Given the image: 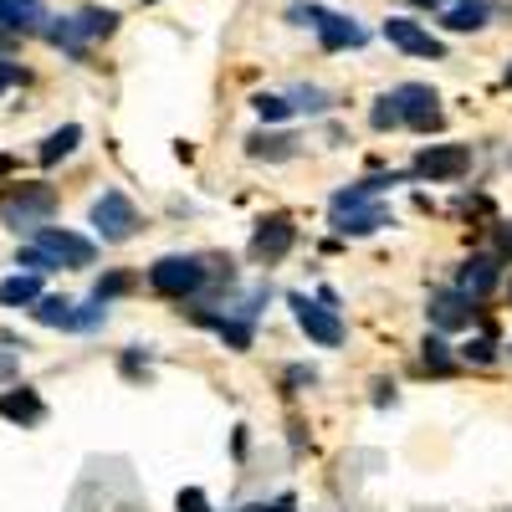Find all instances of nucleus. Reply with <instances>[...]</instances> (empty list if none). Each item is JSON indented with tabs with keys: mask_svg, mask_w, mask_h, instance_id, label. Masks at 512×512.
I'll return each instance as SVG.
<instances>
[{
	"mask_svg": "<svg viewBox=\"0 0 512 512\" xmlns=\"http://www.w3.org/2000/svg\"><path fill=\"white\" fill-rule=\"evenodd\" d=\"M205 282H210V267L200 262V256H159V262L149 267V287L159 297H175V303L195 297Z\"/></svg>",
	"mask_w": 512,
	"mask_h": 512,
	"instance_id": "f257e3e1",
	"label": "nucleus"
},
{
	"mask_svg": "<svg viewBox=\"0 0 512 512\" xmlns=\"http://www.w3.org/2000/svg\"><path fill=\"white\" fill-rule=\"evenodd\" d=\"M57 210V195L47 185H16L6 200H0V221L11 231H41Z\"/></svg>",
	"mask_w": 512,
	"mask_h": 512,
	"instance_id": "f03ea898",
	"label": "nucleus"
},
{
	"mask_svg": "<svg viewBox=\"0 0 512 512\" xmlns=\"http://www.w3.org/2000/svg\"><path fill=\"white\" fill-rule=\"evenodd\" d=\"M292 21L297 26H313L318 31V41H323V52H344V47H364V26L359 21H349V16H338V11H323V6H292Z\"/></svg>",
	"mask_w": 512,
	"mask_h": 512,
	"instance_id": "7ed1b4c3",
	"label": "nucleus"
},
{
	"mask_svg": "<svg viewBox=\"0 0 512 512\" xmlns=\"http://www.w3.org/2000/svg\"><path fill=\"white\" fill-rule=\"evenodd\" d=\"M113 26H118V11H98V6H88L82 16H67V21L47 26V36L57 41V47H67L72 57H88V41L108 36Z\"/></svg>",
	"mask_w": 512,
	"mask_h": 512,
	"instance_id": "20e7f679",
	"label": "nucleus"
},
{
	"mask_svg": "<svg viewBox=\"0 0 512 512\" xmlns=\"http://www.w3.org/2000/svg\"><path fill=\"white\" fill-rule=\"evenodd\" d=\"M287 308H292L297 328H303L318 349H338V344H344V318H338L328 303H313V297L292 292V297H287Z\"/></svg>",
	"mask_w": 512,
	"mask_h": 512,
	"instance_id": "39448f33",
	"label": "nucleus"
},
{
	"mask_svg": "<svg viewBox=\"0 0 512 512\" xmlns=\"http://www.w3.org/2000/svg\"><path fill=\"white\" fill-rule=\"evenodd\" d=\"M410 169L420 180H431V185H451V180H461L466 169H472V144H425Z\"/></svg>",
	"mask_w": 512,
	"mask_h": 512,
	"instance_id": "423d86ee",
	"label": "nucleus"
},
{
	"mask_svg": "<svg viewBox=\"0 0 512 512\" xmlns=\"http://www.w3.org/2000/svg\"><path fill=\"white\" fill-rule=\"evenodd\" d=\"M390 103H395V113H400V123L405 128H415V134H431V128H441V98L425 88V82H400V88L390 93Z\"/></svg>",
	"mask_w": 512,
	"mask_h": 512,
	"instance_id": "0eeeda50",
	"label": "nucleus"
},
{
	"mask_svg": "<svg viewBox=\"0 0 512 512\" xmlns=\"http://www.w3.org/2000/svg\"><path fill=\"white\" fill-rule=\"evenodd\" d=\"M93 231H98L108 246L128 241V236L139 231V210H134V200H128L123 190H103V200L93 205Z\"/></svg>",
	"mask_w": 512,
	"mask_h": 512,
	"instance_id": "6e6552de",
	"label": "nucleus"
},
{
	"mask_svg": "<svg viewBox=\"0 0 512 512\" xmlns=\"http://www.w3.org/2000/svg\"><path fill=\"white\" fill-rule=\"evenodd\" d=\"M384 41H390V47H400V52H410V57H431V62L446 57V41L431 36L420 21H410V16H390V21H384Z\"/></svg>",
	"mask_w": 512,
	"mask_h": 512,
	"instance_id": "1a4fd4ad",
	"label": "nucleus"
},
{
	"mask_svg": "<svg viewBox=\"0 0 512 512\" xmlns=\"http://www.w3.org/2000/svg\"><path fill=\"white\" fill-rule=\"evenodd\" d=\"M36 246L52 251L57 267H93V256H98V246H93L88 236L62 231V226H41V231H36Z\"/></svg>",
	"mask_w": 512,
	"mask_h": 512,
	"instance_id": "9d476101",
	"label": "nucleus"
},
{
	"mask_svg": "<svg viewBox=\"0 0 512 512\" xmlns=\"http://www.w3.org/2000/svg\"><path fill=\"white\" fill-rule=\"evenodd\" d=\"M292 241H297L292 216H262V221H256V231H251V256L272 267V262H282V256L292 251Z\"/></svg>",
	"mask_w": 512,
	"mask_h": 512,
	"instance_id": "9b49d317",
	"label": "nucleus"
},
{
	"mask_svg": "<svg viewBox=\"0 0 512 512\" xmlns=\"http://www.w3.org/2000/svg\"><path fill=\"white\" fill-rule=\"evenodd\" d=\"M47 6L41 0H0V31H21V36H47Z\"/></svg>",
	"mask_w": 512,
	"mask_h": 512,
	"instance_id": "f8f14e48",
	"label": "nucleus"
},
{
	"mask_svg": "<svg viewBox=\"0 0 512 512\" xmlns=\"http://www.w3.org/2000/svg\"><path fill=\"white\" fill-rule=\"evenodd\" d=\"M333 226H338V236H374L379 226H395V221L384 205L364 200V205H349V210H333Z\"/></svg>",
	"mask_w": 512,
	"mask_h": 512,
	"instance_id": "ddd939ff",
	"label": "nucleus"
},
{
	"mask_svg": "<svg viewBox=\"0 0 512 512\" xmlns=\"http://www.w3.org/2000/svg\"><path fill=\"white\" fill-rule=\"evenodd\" d=\"M502 282V256H472V262H461V282H456V292H466V297H487L492 287Z\"/></svg>",
	"mask_w": 512,
	"mask_h": 512,
	"instance_id": "4468645a",
	"label": "nucleus"
},
{
	"mask_svg": "<svg viewBox=\"0 0 512 512\" xmlns=\"http://www.w3.org/2000/svg\"><path fill=\"white\" fill-rule=\"evenodd\" d=\"M425 313H431V323L436 328H472V297H466V292H431V308H425Z\"/></svg>",
	"mask_w": 512,
	"mask_h": 512,
	"instance_id": "2eb2a0df",
	"label": "nucleus"
},
{
	"mask_svg": "<svg viewBox=\"0 0 512 512\" xmlns=\"http://www.w3.org/2000/svg\"><path fill=\"white\" fill-rule=\"evenodd\" d=\"M492 0H446L441 6V26L446 31H482L492 21Z\"/></svg>",
	"mask_w": 512,
	"mask_h": 512,
	"instance_id": "dca6fc26",
	"label": "nucleus"
},
{
	"mask_svg": "<svg viewBox=\"0 0 512 512\" xmlns=\"http://www.w3.org/2000/svg\"><path fill=\"white\" fill-rule=\"evenodd\" d=\"M0 415L16 420V425H36L41 415H47V405H41L36 390H26V384H21V390H6V395H0Z\"/></svg>",
	"mask_w": 512,
	"mask_h": 512,
	"instance_id": "f3484780",
	"label": "nucleus"
},
{
	"mask_svg": "<svg viewBox=\"0 0 512 512\" xmlns=\"http://www.w3.org/2000/svg\"><path fill=\"white\" fill-rule=\"evenodd\" d=\"M31 303H41V282L31 272H16L0 282V308H31Z\"/></svg>",
	"mask_w": 512,
	"mask_h": 512,
	"instance_id": "a211bd4d",
	"label": "nucleus"
},
{
	"mask_svg": "<svg viewBox=\"0 0 512 512\" xmlns=\"http://www.w3.org/2000/svg\"><path fill=\"white\" fill-rule=\"evenodd\" d=\"M77 144H82V128H77V123H62L57 134H47V139H41L36 159H41V164H57V159H67Z\"/></svg>",
	"mask_w": 512,
	"mask_h": 512,
	"instance_id": "6ab92c4d",
	"label": "nucleus"
},
{
	"mask_svg": "<svg viewBox=\"0 0 512 512\" xmlns=\"http://www.w3.org/2000/svg\"><path fill=\"white\" fill-rule=\"evenodd\" d=\"M31 318L47 323V328H72L77 323V303H67V297H41V303H31Z\"/></svg>",
	"mask_w": 512,
	"mask_h": 512,
	"instance_id": "aec40b11",
	"label": "nucleus"
},
{
	"mask_svg": "<svg viewBox=\"0 0 512 512\" xmlns=\"http://www.w3.org/2000/svg\"><path fill=\"white\" fill-rule=\"evenodd\" d=\"M246 149H251V159H292L297 154V139L292 134H251Z\"/></svg>",
	"mask_w": 512,
	"mask_h": 512,
	"instance_id": "412c9836",
	"label": "nucleus"
},
{
	"mask_svg": "<svg viewBox=\"0 0 512 512\" xmlns=\"http://www.w3.org/2000/svg\"><path fill=\"white\" fill-rule=\"evenodd\" d=\"M420 359H425V369H431V374H451V369H456V359H451V344H446L441 333H425Z\"/></svg>",
	"mask_w": 512,
	"mask_h": 512,
	"instance_id": "4be33fe9",
	"label": "nucleus"
},
{
	"mask_svg": "<svg viewBox=\"0 0 512 512\" xmlns=\"http://www.w3.org/2000/svg\"><path fill=\"white\" fill-rule=\"evenodd\" d=\"M16 267H26L31 277H47V272H57V256H52V251H41V246L31 241V246L16 251Z\"/></svg>",
	"mask_w": 512,
	"mask_h": 512,
	"instance_id": "5701e85b",
	"label": "nucleus"
},
{
	"mask_svg": "<svg viewBox=\"0 0 512 512\" xmlns=\"http://www.w3.org/2000/svg\"><path fill=\"white\" fill-rule=\"evenodd\" d=\"M216 333L226 338L231 349H251V318H236V313H226V318L216 323Z\"/></svg>",
	"mask_w": 512,
	"mask_h": 512,
	"instance_id": "b1692460",
	"label": "nucleus"
},
{
	"mask_svg": "<svg viewBox=\"0 0 512 512\" xmlns=\"http://www.w3.org/2000/svg\"><path fill=\"white\" fill-rule=\"evenodd\" d=\"M461 359L466 364H492L497 359V344H492L487 333H477V338H466V344H461Z\"/></svg>",
	"mask_w": 512,
	"mask_h": 512,
	"instance_id": "393cba45",
	"label": "nucleus"
},
{
	"mask_svg": "<svg viewBox=\"0 0 512 512\" xmlns=\"http://www.w3.org/2000/svg\"><path fill=\"white\" fill-rule=\"evenodd\" d=\"M251 108L262 113L267 123H277V118H287V113H292V98H277V93H256V98H251Z\"/></svg>",
	"mask_w": 512,
	"mask_h": 512,
	"instance_id": "a878e982",
	"label": "nucleus"
},
{
	"mask_svg": "<svg viewBox=\"0 0 512 512\" xmlns=\"http://www.w3.org/2000/svg\"><path fill=\"white\" fill-rule=\"evenodd\" d=\"M292 108H303V113H328V93H323V88H297V93H292Z\"/></svg>",
	"mask_w": 512,
	"mask_h": 512,
	"instance_id": "bb28decb",
	"label": "nucleus"
},
{
	"mask_svg": "<svg viewBox=\"0 0 512 512\" xmlns=\"http://www.w3.org/2000/svg\"><path fill=\"white\" fill-rule=\"evenodd\" d=\"M128 287H134V277H128V272H108V277L93 287V297H98V303H108V297H118V292H128Z\"/></svg>",
	"mask_w": 512,
	"mask_h": 512,
	"instance_id": "cd10ccee",
	"label": "nucleus"
},
{
	"mask_svg": "<svg viewBox=\"0 0 512 512\" xmlns=\"http://www.w3.org/2000/svg\"><path fill=\"white\" fill-rule=\"evenodd\" d=\"M369 123H374V128H400V113H395V103H390V93H384V98L374 103V113H369Z\"/></svg>",
	"mask_w": 512,
	"mask_h": 512,
	"instance_id": "c85d7f7f",
	"label": "nucleus"
},
{
	"mask_svg": "<svg viewBox=\"0 0 512 512\" xmlns=\"http://www.w3.org/2000/svg\"><path fill=\"white\" fill-rule=\"evenodd\" d=\"M180 512H210V502H205V492H200V487H190V492H180Z\"/></svg>",
	"mask_w": 512,
	"mask_h": 512,
	"instance_id": "c756f323",
	"label": "nucleus"
},
{
	"mask_svg": "<svg viewBox=\"0 0 512 512\" xmlns=\"http://www.w3.org/2000/svg\"><path fill=\"white\" fill-rule=\"evenodd\" d=\"M241 512H297V502H292V497H277V502H251V507H241Z\"/></svg>",
	"mask_w": 512,
	"mask_h": 512,
	"instance_id": "7c9ffc66",
	"label": "nucleus"
},
{
	"mask_svg": "<svg viewBox=\"0 0 512 512\" xmlns=\"http://www.w3.org/2000/svg\"><path fill=\"white\" fill-rule=\"evenodd\" d=\"M11 82H21V67H16V62H6V57H0V93H6Z\"/></svg>",
	"mask_w": 512,
	"mask_h": 512,
	"instance_id": "2f4dec72",
	"label": "nucleus"
},
{
	"mask_svg": "<svg viewBox=\"0 0 512 512\" xmlns=\"http://www.w3.org/2000/svg\"><path fill=\"white\" fill-rule=\"evenodd\" d=\"M313 379H318L313 369H292V374H287V384H313Z\"/></svg>",
	"mask_w": 512,
	"mask_h": 512,
	"instance_id": "473e14b6",
	"label": "nucleus"
},
{
	"mask_svg": "<svg viewBox=\"0 0 512 512\" xmlns=\"http://www.w3.org/2000/svg\"><path fill=\"white\" fill-rule=\"evenodd\" d=\"M502 82H507V88H512V62H507V72H502Z\"/></svg>",
	"mask_w": 512,
	"mask_h": 512,
	"instance_id": "72a5a7b5",
	"label": "nucleus"
},
{
	"mask_svg": "<svg viewBox=\"0 0 512 512\" xmlns=\"http://www.w3.org/2000/svg\"><path fill=\"white\" fill-rule=\"evenodd\" d=\"M6 169H11V159H0V175H6Z\"/></svg>",
	"mask_w": 512,
	"mask_h": 512,
	"instance_id": "f704fd0d",
	"label": "nucleus"
},
{
	"mask_svg": "<svg viewBox=\"0 0 512 512\" xmlns=\"http://www.w3.org/2000/svg\"><path fill=\"white\" fill-rule=\"evenodd\" d=\"M144 6H154V0H144Z\"/></svg>",
	"mask_w": 512,
	"mask_h": 512,
	"instance_id": "c9c22d12",
	"label": "nucleus"
},
{
	"mask_svg": "<svg viewBox=\"0 0 512 512\" xmlns=\"http://www.w3.org/2000/svg\"><path fill=\"white\" fill-rule=\"evenodd\" d=\"M507 297H512V287H507Z\"/></svg>",
	"mask_w": 512,
	"mask_h": 512,
	"instance_id": "e433bc0d",
	"label": "nucleus"
}]
</instances>
